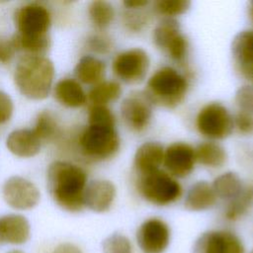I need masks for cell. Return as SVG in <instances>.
Instances as JSON below:
<instances>
[{
  "label": "cell",
  "mask_w": 253,
  "mask_h": 253,
  "mask_svg": "<svg viewBox=\"0 0 253 253\" xmlns=\"http://www.w3.org/2000/svg\"><path fill=\"white\" fill-rule=\"evenodd\" d=\"M87 174L79 166L55 161L47 170V187L53 201L63 210L77 212L83 210Z\"/></svg>",
  "instance_id": "6da1fadb"
},
{
  "label": "cell",
  "mask_w": 253,
  "mask_h": 253,
  "mask_svg": "<svg viewBox=\"0 0 253 253\" xmlns=\"http://www.w3.org/2000/svg\"><path fill=\"white\" fill-rule=\"evenodd\" d=\"M53 77L54 66L51 60L29 53L19 58L14 74L20 92L33 100H42L48 96Z\"/></svg>",
  "instance_id": "7a4b0ae2"
},
{
  "label": "cell",
  "mask_w": 253,
  "mask_h": 253,
  "mask_svg": "<svg viewBox=\"0 0 253 253\" xmlns=\"http://www.w3.org/2000/svg\"><path fill=\"white\" fill-rule=\"evenodd\" d=\"M189 87L190 79L186 71L164 65L150 75L144 93L153 105L174 109L184 102Z\"/></svg>",
  "instance_id": "3957f363"
},
{
  "label": "cell",
  "mask_w": 253,
  "mask_h": 253,
  "mask_svg": "<svg viewBox=\"0 0 253 253\" xmlns=\"http://www.w3.org/2000/svg\"><path fill=\"white\" fill-rule=\"evenodd\" d=\"M136 190L142 199L158 207L174 204L183 195L180 182L162 169L138 175Z\"/></svg>",
  "instance_id": "277c9868"
},
{
  "label": "cell",
  "mask_w": 253,
  "mask_h": 253,
  "mask_svg": "<svg viewBox=\"0 0 253 253\" xmlns=\"http://www.w3.org/2000/svg\"><path fill=\"white\" fill-rule=\"evenodd\" d=\"M83 153L95 160H106L117 154L121 146L116 126L89 124L80 136Z\"/></svg>",
  "instance_id": "5b68a950"
},
{
  "label": "cell",
  "mask_w": 253,
  "mask_h": 253,
  "mask_svg": "<svg viewBox=\"0 0 253 253\" xmlns=\"http://www.w3.org/2000/svg\"><path fill=\"white\" fill-rule=\"evenodd\" d=\"M195 126L200 135L211 141L224 139L234 130L233 116L219 102L204 105L196 115Z\"/></svg>",
  "instance_id": "8992f818"
},
{
  "label": "cell",
  "mask_w": 253,
  "mask_h": 253,
  "mask_svg": "<svg viewBox=\"0 0 253 253\" xmlns=\"http://www.w3.org/2000/svg\"><path fill=\"white\" fill-rule=\"evenodd\" d=\"M152 41L171 60L180 66L186 65L190 44L176 19H162L152 32Z\"/></svg>",
  "instance_id": "52a82bcc"
},
{
  "label": "cell",
  "mask_w": 253,
  "mask_h": 253,
  "mask_svg": "<svg viewBox=\"0 0 253 253\" xmlns=\"http://www.w3.org/2000/svg\"><path fill=\"white\" fill-rule=\"evenodd\" d=\"M150 67V57L141 47H130L119 52L112 61L114 75L126 84L144 80Z\"/></svg>",
  "instance_id": "ba28073f"
},
{
  "label": "cell",
  "mask_w": 253,
  "mask_h": 253,
  "mask_svg": "<svg viewBox=\"0 0 253 253\" xmlns=\"http://www.w3.org/2000/svg\"><path fill=\"white\" fill-rule=\"evenodd\" d=\"M153 104L144 91H131L121 104V117L128 130L134 133L145 131L152 120Z\"/></svg>",
  "instance_id": "9c48e42d"
},
{
  "label": "cell",
  "mask_w": 253,
  "mask_h": 253,
  "mask_svg": "<svg viewBox=\"0 0 253 253\" xmlns=\"http://www.w3.org/2000/svg\"><path fill=\"white\" fill-rule=\"evenodd\" d=\"M170 237L169 225L159 217L145 219L136 231V242L142 253H164Z\"/></svg>",
  "instance_id": "30bf717a"
},
{
  "label": "cell",
  "mask_w": 253,
  "mask_h": 253,
  "mask_svg": "<svg viewBox=\"0 0 253 253\" xmlns=\"http://www.w3.org/2000/svg\"><path fill=\"white\" fill-rule=\"evenodd\" d=\"M196 163L195 147L188 142L175 141L164 150L165 171L176 179L188 177L194 171Z\"/></svg>",
  "instance_id": "8fae6325"
},
{
  "label": "cell",
  "mask_w": 253,
  "mask_h": 253,
  "mask_svg": "<svg viewBox=\"0 0 253 253\" xmlns=\"http://www.w3.org/2000/svg\"><path fill=\"white\" fill-rule=\"evenodd\" d=\"M3 198L13 209L26 211L35 208L41 198L40 191L31 181L19 177H10L3 185Z\"/></svg>",
  "instance_id": "7c38bea8"
},
{
  "label": "cell",
  "mask_w": 253,
  "mask_h": 253,
  "mask_svg": "<svg viewBox=\"0 0 253 253\" xmlns=\"http://www.w3.org/2000/svg\"><path fill=\"white\" fill-rule=\"evenodd\" d=\"M15 22L20 35L29 38H39L47 35L50 26V16L47 9L40 4H29L19 9Z\"/></svg>",
  "instance_id": "4fadbf2b"
},
{
  "label": "cell",
  "mask_w": 253,
  "mask_h": 253,
  "mask_svg": "<svg viewBox=\"0 0 253 253\" xmlns=\"http://www.w3.org/2000/svg\"><path fill=\"white\" fill-rule=\"evenodd\" d=\"M194 253H245L240 238L226 229L204 232L196 241Z\"/></svg>",
  "instance_id": "5bb4252c"
},
{
  "label": "cell",
  "mask_w": 253,
  "mask_h": 253,
  "mask_svg": "<svg viewBox=\"0 0 253 253\" xmlns=\"http://www.w3.org/2000/svg\"><path fill=\"white\" fill-rule=\"evenodd\" d=\"M116 186L109 180L97 179L87 184L84 192L85 207L96 212L107 211L116 198Z\"/></svg>",
  "instance_id": "9a60e30c"
},
{
  "label": "cell",
  "mask_w": 253,
  "mask_h": 253,
  "mask_svg": "<svg viewBox=\"0 0 253 253\" xmlns=\"http://www.w3.org/2000/svg\"><path fill=\"white\" fill-rule=\"evenodd\" d=\"M164 150L163 145L157 141H145L140 144L133 156V167L137 174L144 175L161 169Z\"/></svg>",
  "instance_id": "2e32d148"
},
{
  "label": "cell",
  "mask_w": 253,
  "mask_h": 253,
  "mask_svg": "<svg viewBox=\"0 0 253 253\" xmlns=\"http://www.w3.org/2000/svg\"><path fill=\"white\" fill-rule=\"evenodd\" d=\"M30 223L21 214H6L0 217V240L5 243L19 245L30 237Z\"/></svg>",
  "instance_id": "e0dca14e"
},
{
  "label": "cell",
  "mask_w": 253,
  "mask_h": 253,
  "mask_svg": "<svg viewBox=\"0 0 253 253\" xmlns=\"http://www.w3.org/2000/svg\"><path fill=\"white\" fill-rule=\"evenodd\" d=\"M6 146L16 156L33 157L41 149V139L33 129L21 128L8 135Z\"/></svg>",
  "instance_id": "ac0fdd59"
},
{
  "label": "cell",
  "mask_w": 253,
  "mask_h": 253,
  "mask_svg": "<svg viewBox=\"0 0 253 253\" xmlns=\"http://www.w3.org/2000/svg\"><path fill=\"white\" fill-rule=\"evenodd\" d=\"M217 197L208 181L201 180L194 183L188 190L184 206L192 211H202L212 208L216 203Z\"/></svg>",
  "instance_id": "d6986e66"
},
{
  "label": "cell",
  "mask_w": 253,
  "mask_h": 253,
  "mask_svg": "<svg viewBox=\"0 0 253 253\" xmlns=\"http://www.w3.org/2000/svg\"><path fill=\"white\" fill-rule=\"evenodd\" d=\"M197 162L206 168L219 169L227 161L225 148L216 141L207 140L201 142L196 148Z\"/></svg>",
  "instance_id": "ffe728a7"
},
{
  "label": "cell",
  "mask_w": 253,
  "mask_h": 253,
  "mask_svg": "<svg viewBox=\"0 0 253 253\" xmlns=\"http://www.w3.org/2000/svg\"><path fill=\"white\" fill-rule=\"evenodd\" d=\"M74 73L76 78L82 83L96 85L104 79L106 64L103 60L95 56L85 55L76 64Z\"/></svg>",
  "instance_id": "44dd1931"
},
{
  "label": "cell",
  "mask_w": 253,
  "mask_h": 253,
  "mask_svg": "<svg viewBox=\"0 0 253 253\" xmlns=\"http://www.w3.org/2000/svg\"><path fill=\"white\" fill-rule=\"evenodd\" d=\"M54 95L62 105L77 108L85 104L87 96L81 85L73 79H63L57 82Z\"/></svg>",
  "instance_id": "7402d4cb"
},
{
  "label": "cell",
  "mask_w": 253,
  "mask_h": 253,
  "mask_svg": "<svg viewBox=\"0 0 253 253\" xmlns=\"http://www.w3.org/2000/svg\"><path fill=\"white\" fill-rule=\"evenodd\" d=\"M211 187L217 198L230 201L241 192L243 184L237 173L226 171L214 178Z\"/></svg>",
  "instance_id": "603a6c76"
},
{
  "label": "cell",
  "mask_w": 253,
  "mask_h": 253,
  "mask_svg": "<svg viewBox=\"0 0 253 253\" xmlns=\"http://www.w3.org/2000/svg\"><path fill=\"white\" fill-rule=\"evenodd\" d=\"M231 53L235 64L253 63V29L243 30L233 38Z\"/></svg>",
  "instance_id": "cb8c5ba5"
},
{
  "label": "cell",
  "mask_w": 253,
  "mask_h": 253,
  "mask_svg": "<svg viewBox=\"0 0 253 253\" xmlns=\"http://www.w3.org/2000/svg\"><path fill=\"white\" fill-rule=\"evenodd\" d=\"M122 95V87L118 81L103 80L94 85L88 93L90 102L97 106H107L108 104L117 101Z\"/></svg>",
  "instance_id": "d4e9b609"
},
{
  "label": "cell",
  "mask_w": 253,
  "mask_h": 253,
  "mask_svg": "<svg viewBox=\"0 0 253 253\" xmlns=\"http://www.w3.org/2000/svg\"><path fill=\"white\" fill-rule=\"evenodd\" d=\"M253 206V183L243 186L241 192L229 201L224 210V218L234 221L242 217Z\"/></svg>",
  "instance_id": "484cf974"
},
{
  "label": "cell",
  "mask_w": 253,
  "mask_h": 253,
  "mask_svg": "<svg viewBox=\"0 0 253 253\" xmlns=\"http://www.w3.org/2000/svg\"><path fill=\"white\" fill-rule=\"evenodd\" d=\"M88 14L95 27L106 29L114 21L116 11L112 3L104 0H96L89 4Z\"/></svg>",
  "instance_id": "4316f807"
},
{
  "label": "cell",
  "mask_w": 253,
  "mask_h": 253,
  "mask_svg": "<svg viewBox=\"0 0 253 253\" xmlns=\"http://www.w3.org/2000/svg\"><path fill=\"white\" fill-rule=\"evenodd\" d=\"M11 42L16 50L22 49L28 51L29 54L36 55H42V53H44L50 46V40L47 35L39 38H29L16 34L12 37Z\"/></svg>",
  "instance_id": "83f0119b"
},
{
  "label": "cell",
  "mask_w": 253,
  "mask_h": 253,
  "mask_svg": "<svg viewBox=\"0 0 253 253\" xmlns=\"http://www.w3.org/2000/svg\"><path fill=\"white\" fill-rule=\"evenodd\" d=\"M191 7L189 0H157L152 3V10L163 19H175L185 14Z\"/></svg>",
  "instance_id": "f1b7e54d"
},
{
  "label": "cell",
  "mask_w": 253,
  "mask_h": 253,
  "mask_svg": "<svg viewBox=\"0 0 253 253\" xmlns=\"http://www.w3.org/2000/svg\"><path fill=\"white\" fill-rule=\"evenodd\" d=\"M146 9V8H145ZM145 9H126L122 17L123 24L130 33H140L150 22V14Z\"/></svg>",
  "instance_id": "f546056e"
},
{
  "label": "cell",
  "mask_w": 253,
  "mask_h": 253,
  "mask_svg": "<svg viewBox=\"0 0 253 253\" xmlns=\"http://www.w3.org/2000/svg\"><path fill=\"white\" fill-rule=\"evenodd\" d=\"M33 130L41 141L42 139H50L57 132V124L52 115L44 111L39 115L36 126Z\"/></svg>",
  "instance_id": "4dcf8cb0"
},
{
  "label": "cell",
  "mask_w": 253,
  "mask_h": 253,
  "mask_svg": "<svg viewBox=\"0 0 253 253\" xmlns=\"http://www.w3.org/2000/svg\"><path fill=\"white\" fill-rule=\"evenodd\" d=\"M104 253H132V244L130 240L121 234L114 233L107 237L103 242Z\"/></svg>",
  "instance_id": "1f68e13d"
},
{
  "label": "cell",
  "mask_w": 253,
  "mask_h": 253,
  "mask_svg": "<svg viewBox=\"0 0 253 253\" xmlns=\"http://www.w3.org/2000/svg\"><path fill=\"white\" fill-rule=\"evenodd\" d=\"M89 124L116 126V118L108 106L94 105L89 111Z\"/></svg>",
  "instance_id": "d6a6232c"
},
{
  "label": "cell",
  "mask_w": 253,
  "mask_h": 253,
  "mask_svg": "<svg viewBox=\"0 0 253 253\" xmlns=\"http://www.w3.org/2000/svg\"><path fill=\"white\" fill-rule=\"evenodd\" d=\"M234 102L239 111L253 113V84L241 86L235 93Z\"/></svg>",
  "instance_id": "836d02e7"
},
{
  "label": "cell",
  "mask_w": 253,
  "mask_h": 253,
  "mask_svg": "<svg viewBox=\"0 0 253 253\" xmlns=\"http://www.w3.org/2000/svg\"><path fill=\"white\" fill-rule=\"evenodd\" d=\"M233 127L242 135H253V113L238 111L233 116Z\"/></svg>",
  "instance_id": "e575fe53"
},
{
  "label": "cell",
  "mask_w": 253,
  "mask_h": 253,
  "mask_svg": "<svg viewBox=\"0 0 253 253\" xmlns=\"http://www.w3.org/2000/svg\"><path fill=\"white\" fill-rule=\"evenodd\" d=\"M88 47L99 54L109 53L113 48L112 40L106 35H93L87 41Z\"/></svg>",
  "instance_id": "d590c367"
},
{
  "label": "cell",
  "mask_w": 253,
  "mask_h": 253,
  "mask_svg": "<svg viewBox=\"0 0 253 253\" xmlns=\"http://www.w3.org/2000/svg\"><path fill=\"white\" fill-rule=\"evenodd\" d=\"M13 114V102L8 94L0 91V124L10 120Z\"/></svg>",
  "instance_id": "8d00e7d4"
},
{
  "label": "cell",
  "mask_w": 253,
  "mask_h": 253,
  "mask_svg": "<svg viewBox=\"0 0 253 253\" xmlns=\"http://www.w3.org/2000/svg\"><path fill=\"white\" fill-rule=\"evenodd\" d=\"M16 49L11 42V40H7L4 38H0V62L7 63L9 62Z\"/></svg>",
  "instance_id": "74e56055"
},
{
  "label": "cell",
  "mask_w": 253,
  "mask_h": 253,
  "mask_svg": "<svg viewBox=\"0 0 253 253\" xmlns=\"http://www.w3.org/2000/svg\"><path fill=\"white\" fill-rule=\"evenodd\" d=\"M235 69L237 73L249 84H253V63L246 64H235Z\"/></svg>",
  "instance_id": "f35d334b"
},
{
  "label": "cell",
  "mask_w": 253,
  "mask_h": 253,
  "mask_svg": "<svg viewBox=\"0 0 253 253\" xmlns=\"http://www.w3.org/2000/svg\"><path fill=\"white\" fill-rule=\"evenodd\" d=\"M151 3L146 0H126L123 2V5L126 9L137 10V9H145Z\"/></svg>",
  "instance_id": "ab89813d"
},
{
  "label": "cell",
  "mask_w": 253,
  "mask_h": 253,
  "mask_svg": "<svg viewBox=\"0 0 253 253\" xmlns=\"http://www.w3.org/2000/svg\"><path fill=\"white\" fill-rule=\"evenodd\" d=\"M52 253H82L79 247L72 243H61L54 248Z\"/></svg>",
  "instance_id": "60d3db41"
},
{
  "label": "cell",
  "mask_w": 253,
  "mask_h": 253,
  "mask_svg": "<svg viewBox=\"0 0 253 253\" xmlns=\"http://www.w3.org/2000/svg\"><path fill=\"white\" fill-rule=\"evenodd\" d=\"M249 16H250L251 21L253 22V1H251L249 3Z\"/></svg>",
  "instance_id": "b9f144b4"
},
{
  "label": "cell",
  "mask_w": 253,
  "mask_h": 253,
  "mask_svg": "<svg viewBox=\"0 0 253 253\" xmlns=\"http://www.w3.org/2000/svg\"><path fill=\"white\" fill-rule=\"evenodd\" d=\"M7 253H24V252L20 251V250H11V251H9Z\"/></svg>",
  "instance_id": "7bdbcfd3"
},
{
  "label": "cell",
  "mask_w": 253,
  "mask_h": 253,
  "mask_svg": "<svg viewBox=\"0 0 253 253\" xmlns=\"http://www.w3.org/2000/svg\"><path fill=\"white\" fill-rule=\"evenodd\" d=\"M251 253H253V251H252V252H251Z\"/></svg>",
  "instance_id": "ee69618b"
}]
</instances>
